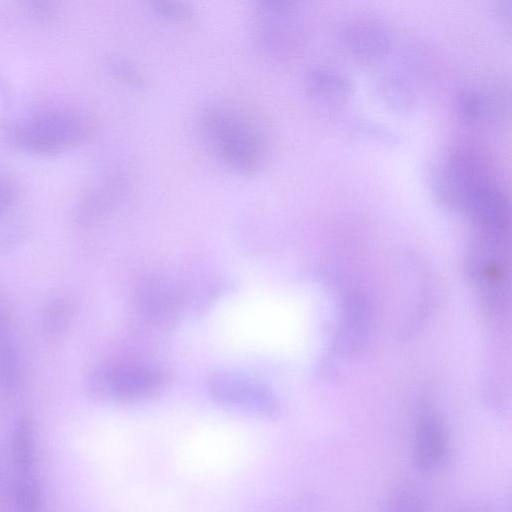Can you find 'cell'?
<instances>
[{
  "instance_id": "1",
  "label": "cell",
  "mask_w": 512,
  "mask_h": 512,
  "mask_svg": "<svg viewBox=\"0 0 512 512\" xmlns=\"http://www.w3.org/2000/svg\"><path fill=\"white\" fill-rule=\"evenodd\" d=\"M198 129L212 154L231 171L254 176L266 167L267 136L242 112L224 105L209 106L200 114Z\"/></svg>"
},
{
  "instance_id": "12",
  "label": "cell",
  "mask_w": 512,
  "mask_h": 512,
  "mask_svg": "<svg viewBox=\"0 0 512 512\" xmlns=\"http://www.w3.org/2000/svg\"><path fill=\"white\" fill-rule=\"evenodd\" d=\"M14 512H43V499L36 463L12 464Z\"/></svg>"
},
{
  "instance_id": "11",
  "label": "cell",
  "mask_w": 512,
  "mask_h": 512,
  "mask_svg": "<svg viewBox=\"0 0 512 512\" xmlns=\"http://www.w3.org/2000/svg\"><path fill=\"white\" fill-rule=\"evenodd\" d=\"M304 85L311 97L328 104L342 103L352 93L350 79L341 71L330 67L311 68L306 73Z\"/></svg>"
},
{
  "instance_id": "7",
  "label": "cell",
  "mask_w": 512,
  "mask_h": 512,
  "mask_svg": "<svg viewBox=\"0 0 512 512\" xmlns=\"http://www.w3.org/2000/svg\"><path fill=\"white\" fill-rule=\"evenodd\" d=\"M463 213L472 223L475 234L510 236L509 198L497 181L479 189Z\"/></svg>"
},
{
  "instance_id": "5",
  "label": "cell",
  "mask_w": 512,
  "mask_h": 512,
  "mask_svg": "<svg viewBox=\"0 0 512 512\" xmlns=\"http://www.w3.org/2000/svg\"><path fill=\"white\" fill-rule=\"evenodd\" d=\"M205 386L214 401L231 409L263 417L278 412V402L270 388L253 376L215 371L207 376Z\"/></svg>"
},
{
  "instance_id": "8",
  "label": "cell",
  "mask_w": 512,
  "mask_h": 512,
  "mask_svg": "<svg viewBox=\"0 0 512 512\" xmlns=\"http://www.w3.org/2000/svg\"><path fill=\"white\" fill-rule=\"evenodd\" d=\"M341 40L351 56L361 62H377L384 58L392 43L388 27L380 19L357 15L342 26Z\"/></svg>"
},
{
  "instance_id": "18",
  "label": "cell",
  "mask_w": 512,
  "mask_h": 512,
  "mask_svg": "<svg viewBox=\"0 0 512 512\" xmlns=\"http://www.w3.org/2000/svg\"><path fill=\"white\" fill-rule=\"evenodd\" d=\"M109 68L114 77L129 88L142 90L146 87V79L139 68L130 59L114 57Z\"/></svg>"
},
{
  "instance_id": "10",
  "label": "cell",
  "mask_w": 512,
  "mask_h": 512,
  "mask_svg": "<svg viewBox=\"0 0 512 512\" xmlns=\"http://www.w3.org/2000/svg\"><path fill=\"white\" fill-rule=\"evenodd\" d=\"M415 457L425 470L437 469L447 459L446 434L437 415L422 411L417 418Z\"/></svg>"
},
{
  "instance_id": "17",
  "label": "cell",
  "mask_w": 512,
  "mask_h": 512,
  "mask_svg": "<svg viewBox=\"0 0 512 512\" xmlns=\"http://www.w3.org/2000/svg\"><path fill=\"white\" fill-rule=\"evenodd\" d=\"M152 11L160 18L177 24L193 21L195 12L186 2L174 0H154L149 2Z\"/></svg>"
},
{
  "instance_id": "16",
  "label": "cell",
  "mask_w": 512,
  "mask_h": 512,
  "mask_svg": "<svg viewBox=\"0 0 512 512\" xmlns=\"http://www.w3.org/2000/svg\"><path fill=\"white\" fill-rule=\"evenodd\" d=\"M74 301L66 296L51 300L43 313L42 326L45 334L57 338L68 331L75 315Z\"/></svg>"
},
{
  "instance_id": "3",
  "label": "cell",
  "mask_w": 512,
  "mask_h": 512,
  "mask_svg": "<svg viewBox=\"0 0 512 512\" xmlns=\"http://www.w3.org/2000/svg\"><path fill=\"white\" fill-rule=\"evenodd\" d=\"M252 22L256 44L266 57L287 62L302 54L306 31L297 2L257 1L252 8Z\"/></svg>"
},
{
  "instance_id": "14",
  "label": "cell",
  "mask_w": 512,
  "mask_h": 512,
  "mask_svg": "<svg viewBox=\"0 0 512 512\" xmlns=\"http://www.w3.org/2000/svg\"><path fill=\"white\" fill-rule=\"evenodd\" d=\"M378 98L391 110L408 113L415 106V95L412 88L401 76L388 72L376 80Z\"/></svg>"
},
{
  "instance_id": "13",
  "label": "cell",
  "mask_w": 512,
  "mask_h": 512,
  "mask_svg": "<svg viewBox=\"0 0 512 512\" xmlns=\"http://www.w3.org/2000/svg\"><path fill=\"white\" fill-rule=\"evenodd\" d=\"M130 181L120 172L110 174L102 187L89 200L84 215L87 219L104 216L125 198L129 192Z\"/></svg>"
},
{
  "instance_id": "19",
  "label": "cell",
  "mask_w": 512,
  "mask_h": 512,
  "mask_svg": "<svg viewBox=\"0 0 512 512\" xmlns=\"http://www.w3.org/2000/svg\"><path fill=\"white\" fill-rule=\"evenodd\" d=\"M511 2L509 0H500L497 2L496 11L504 23H510Z\"/></svg>"
},
{
  "instance_id": "4",
  "label": "cell",
  "mask_w": 512,
  "mask_h": 512,
  "mask_svg": "<svg viewBox=\"0 0 512 512\" xmlns=\"http://www.w3.org/2000/svg\"><path fill=\"white\" fill-rule=\"evenodd\" d=\"M170 379L169 372L160 366L120 362L96 371L91 379V388L102 399L132 403L159 394Z\"/></svg>"
},
{
  "instance_id": "15",
  "label": "cell",
  "mask_w": 512,
  "mask_h": 512,
  "mask_svg": "<svg viewBox=\"0 0 512 512\" xmlns=\"http://www.w3.org/2000/svg\"><path fill=\"white\" fill-rule=\"evenodd\" d=\"M340 331V341L345 347L356 345L364 336L369 322V308L360 296H352L347 303Z\"/></svg>"
},
{
  "instance_id": "6",
  "label": "cell",
  "mask_w": 512,
  "mask_h": 512,
  "mask_svg": "<svg viewBox=\"0 0 512 512\" xmlns=\"http://www.w3.org/2000/svg\"><path fill=\"white\" fill-rule=\"evenodd\" d=\"M188 301V291L163 275L142 277L134 290L138 314L155 327L167 328L176 324L187 309Z\"/></svg>"
},
{
  "instance_id": "9",
  "label": "cell",
  "mask_w": 512,
  "mask_h": 512,
  "mask_svg": "<svg viewBox=\"0 0 512 512\" xmlns=\"http://www.w3.org/2000/svg\"><path fill=\"white\" fill-rule=\"evenodd\" d=\"M507 95L504 88L497 85L484 89H460L453 99L454 113L460 123L470 127L496 121L507 110Z\"/></svg>"
},
{
  "instance_id": "2",
  "label": "cell",
  "mask_w": 512,
  "mask_h": 512,
  "mask_svg": "<svg viewBox=\"0 0 512 512\" xmlns=\"http://www.w3.org/2000/svg\"><path fill=\"white\" fill-rule=\"evenodd\" d=\"M496 181L490 156L470 142L449 146L427 171V184L434 199L454 212L463 213L479 189Z\"/></svg>"
}]
</instances>
